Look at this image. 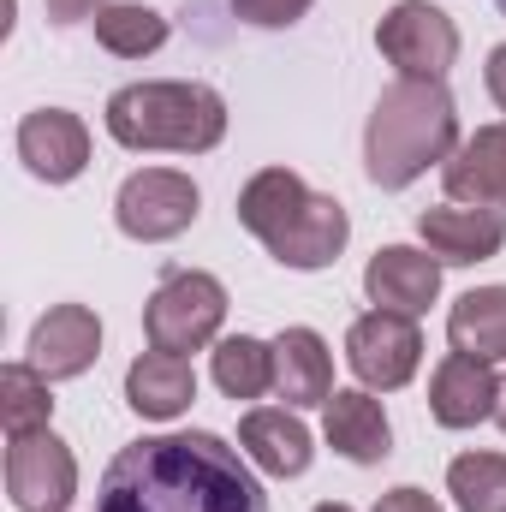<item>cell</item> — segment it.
Here are the masks:
<instances>
[{"instance_id": "obj_1", "label": "cell", "mask_w": 506, "mask_h": 512, "mask_svg": "<svg viewBox=\"0 0 506 512\" xmlns=\"http://www.w3.org/2000/svg\"><path fill=\"white\" fill-rule=\"evenodd\" d=\"M96 512H268L245 447L209 429L143 435L102 471Z\"/></svg>"}, {"instance_id": "obj_2", "label": "cell", "mask_w": 506, "mask_h": 512, "mask_svg": "<svg viewBox=\"0 0 506 512\" xmlns=\"http://www.w3.org/2000/svg\"><path fill=\"white\" fill-rule=\"evenodd\" d=\"M459 102L435 78H393L364 126V173L381 191L417 185L429 167H447L459 149Z\"/></svg>"}, {"instance_id": "obj_3", "label": "cell", "mask_w": 506, "mask_h": 512, "mask_svg": "<svg viewBox=\"0 0 506 512\" xmlns=\"http://www.w3.org/2000/svg\"><path fill=\"white\" fill-rule=\"evenodd\" d=\"M108 137L120 149H173V155H209L227 137V102L209 84H185V78H149V84H126L108 96L102 114Z\"/></svg>"}, {"instance_id": "obj_4", "label": "cell", "mask_w": 506, "mask_h": 512, "mask_svg": "<svg viewBox=\"0 0 506 512\" xmlns=\"http://www.w3.org/2000/svg\"><path fill=\"white\" fill-rule=\"evenodd\" d=\"M221 322H227V286L203 268H179L167 274L149 304H143V334L155 352H203L221 340Z\"/></svg>"}, {"instance_id": "obj_5", "label": "cell", "mask_w": 506, "mask_h": 512, "mask_svg": "<svg viewBox=\"0 0 506 512\" xmlns=\"http://www.w3.org/2000/svg\"><path fill=\"white\" fill-rule=\"evenodd\" d=\"M381 60L399 78H447L459 60V24L435 6V0H393L376 24Z\"/></svg>"}, {"instance_id": "obj_6", "label": "cell", "mask_w": 506, "mask_h": 512, "mask_svg": "<svg viewBox=\"0 0 506 512\" xmlns=\"http://www.w3.org/2000/svg\"><path fill=\"white\" fill-rule=\"evenodd\" d=\"M197 209H203V191L179 167H143V173H131L126 185H120V197H114V221L137 245L179 239L197 221Z\"/></svg>"}, {"instance_id": "obj_7", "label": "cell", "mask_w": 506, "mask_h": 512, "mask_svg": "<svg viewBox=\"0 0 506 512\" xmlns=\"http://www.w3.org/2000/svg\"><path fill=\"white\" fill-rule=\"evenodd\" d=\"M346 364L370 393H399L423 364V328L417 316H393V310H364L346 328Z\"/></svg>"}, {"instance_id": "obj_8", "label": "cell", "mask_w": 506, "mask_h": 512, "mask_svg": "<svg viewBox=\"0 0 506 512\" xmlns=\"http://www.w3.org/2000/svg\"><path fill=\"white\" fill-rule=\"evenodd\" d=\"M6 495L18 512H66L78 495V459L54 429L6 441Z\"/></svg>"}, {"instance_id": "obj_9", "label": "cell", "mask_w": 506, "mask_h": 512, "mask_svg": "<svg viewBox=\"0 0 506 512\" xmlns=\"http://www.w3.org/2000/svg\"><path fill=\"white\" fill-rule=\"evenodd\" d=\"M18 161L42 185H72L90 167V126L66 108H36L18 120Z\"/></svg>"}, {"instance_id": "obj_10", "label": "cell", "mask_w": 506, "mask_h": 512, "mask_svg": "<svg viewBox=\"0 0 506 512\" xmlns=\"http://www.w3.org/2000/svg\"><path fill=\"white\" fill-rule=\"evenodd\" d=\"M417 239L429 256H441V268H471L506 251V209H477V203H441L417 215Z\"/></svg>"}, {"instance_id": "obj_11", "label": "cell", "mask_w": 506, "mask_h": 512, "mask_svg": "<svg viewBox=\"0 0 506 512\" xmlns=\"http://www.w3.org/2000/svg\"><path fill=\"white\" fill-rule=\"evenodd\" d=\"M24 352H30L24 364H36L48 382H72V376H84L102 358V322H96L90 304H54L30 328V346Z\"/></svg>"}, {"instance_id": "obj_12", "label": "cell", "mask_w": 506, "mask_h": 512, "mask_svg": "<svg viewBox=\"0 0 506 512\" xmlns=\"http://www.w3.org/2000/svg\"><path fill=\"white\" fill-rule=\"evenodd\" d=\"M346 239H352V215H346V203H340V197L310 191V197H304V209H298V215H292L274 239H268V256H274L280 268L316 274V268L340 262Z\"/></svg>"}, {"instance_id": "obj_13", "label": "cell", "mask_w": 506, "mask_h": 512, "mask_svg": "<svg viewBox=\"0 0 506 512\" xmlns=\"http://www.w3.org/2000/svg\"><path fill=\"white\" fill-rule=\"evenodd\" d=\"M364 292L376 310L393 316H423L441 298V256L417 251V245H381L364 262Z\"/></svg>"}, {"instance_id": "obj_14", "label": "cell", "mask_w": 506, "mask_h": 512, "mask_svg": "<svg viewBox=\"0 0 506 512\" xmlns=\"http://www.w3.org/2000/svg\"><path fill=\"white\" fill-rule=\"evenodd\" d=\"M495 405H501V376H495V364L465 358V352H447V358L435 364V376H429V417H435L441 429H477V423L495 417Z\"/></svg>"}, {"instance_id": "obj_15", "label": "cell", "mask_w": 506, "mask_h": 512, "mask_svg": "<svg viewBox=\"0 0 506 512\" xmlns=\"http://www.w3.org/2000/svg\"><path fill=\"white\" fill-rule=\"evenodd\" d=\"M239 447H245V459H251L262 477H280V483L286 477H304L310 459H316V441H310V429L298 423L292 405H256V411H245Z\"/></svg>"}, {"instance_id": "obj_16", "label": "cell", "mask_w": 506, "mask_h": 512, "mask_svg": "<svg viewBox=\"0 0 506 512\" xmlns=\"http://www.w3.org/2000/svg\"><path fill=\"white\" fill-rule=\"evenodd\" d=\"M322 435L340 459L352 465H381L393 453V429H387V411L370 387H334V399L322 405Z\"/></svg>"}, {"instance_id": "obj_17", "label": "cell", "mask_w": 506, "mask_h": 512, "mask_svg": "<svg viewBox=\"0 0 506 512\" xmlns=\"http://www.w3.org/2000/svg\"><path fill=\"white\" fill-rule=\"evenodd\" d=\"M274 393L292 411L334 399V352L316 328H280L274 334Z\"/></svg>"}, {"instance_id": "obj_18", "label": "cell", "mask_w": 506, "mask_h": 512, "mask_svg": "<svg viewBox=\"0 0 506 512\" xmlns=\"http://www.w3.org/2000/svg\"><path fill=\"white\" fill-rule=\"evenodd\" d=\"M447 203H477V209H506V120L483 126L453 149V161L441 167Z\"/></svg>"}, {"instance_id": "obj_19", "label": "cell", "mask_w": 506, "mask_h": 512, "mask_svg": "<svg viewBox=\"0 0 506 512\" xmlns=\"http://www.w3.org/2000/svg\"><path fill=\"white\" fill-rule=\"evenodd\" d=\"M191 399H197V370L179 352H155L149 346L126 370V405L137 417H149V423H173L179 411H191Z\"/></svg>"}, {"instance_id": "obj_20", "label": "cell", "mask_w": 506, "mask_h": 512, "mask_svg": "<svg viewBox=\"0 0 506 512\" xmlns=\"http://www.w3.org/2000/svg\"><path fill=\"white\" fill-rule=\"evenodd\" d=\"M447 340L465 358L501 364L506 358V286H471L453 304V316H447Z\"/></svg>"}, {"instance_id": "obj_21", "label": "cell", "mask_w": 506, "mask_h": 512, "mask_svg": "<svg viewBox=\"0 0 506 512\" xmlns=\"http://www.w3.org/2000/svg\"><path fill=\"white\" fill-rule=\"evenodd\" d=\"M304 197H310V185H304L292 167H262V173L245 179V191H239V227L268 245V239L304 209Z\"/></svg>"}, {"instance_id": "obj_22", "label": "cell", "mask_w": 506, "mask_h": 512, "mask_svg": "<svg viewBox=\"0 0 506 512\" xmlns=\"http://www.w3.org/2000/svg\"><path fill=\"white\" fill-rule=\"evenodd\" d=\"M215 387L227 399H262V393H274V340H256V334L215 340Z\"/></svg>"}, {"instance_id": "obj_23", "label": "cell", "mask_w": 506, "mask_h": 512, "mask_svg": "<svg viewBox=\"0 0 506 512\" xmlns=\"http://www.w3.org/2000/svg\"><path fill=\"white\" fill-rule=\"evenodd\" d=\"M90 24H96V42L108 54H120V60H143V54H155L167 42V18L155 6H143V0H108Z\"/></svg>"}, {"instance_id": "obj_24", "label": "cell", "mask_w": 506, "mask_h": 512, "mask_svg": "<svg viewBox=\"0 0 506 512\" xmlns=\"http://www.w3.org/2000/svg\"><path fill=\"white\" fill-rule=\"evenodd\" d=\"M48 376L36 364H6L0 370V423H6V441L12 435H30V429H48L54 417V393Z\"/></svg>"}, {"instance_id": "obj_25", "label": "cell", "mask_w": 506, "mask_h": 512, "mask_svg": "<svg viewBox=\"0 0 506 512\" xmlns=\"http://www.w3.org/2000/svg\"><path fill=\"white\" fill-rule=\"evenodd\" d=\"M447 495L459 512H506V453H459L447 465Z\"/></svg>"}, {"instance_id": "obj_26", "label": "cell", "mask_w": 506, "mask_h": 512, "mask_svg": "<svg viewBox=\"0 0 506 512\" xmlns=\"http://www.w3.org/2000/svg\"><path fill=\"white\" fill-rule=\"evenodd\" d=\"M316 0H233V12L256 24V30H286V24H298L304 12H310Z\"/></svg>"}, {"instance_id": "obj_27", "label": "cell", "mask_w": 506, "mask_h": 512, "mask_svg": "<svg viewBox=\"0 0 506 512\" xmlns=\"http://www.w3.org/2000/svg\"><path fill=\"white\" fill-rule=\"evenodd\" d=\"M376 512H441V501L405 483V489H387V495H381V501H376Z\"/></svg>"}, {"instance_id": "obj_28", "label": "cell", "mask_w": 506, "mask_h": 512, "mask_svg": "<svg viewBox=\"0 0 506 512\" xmlns=\"http://www.w3.org/2000/svg\"><path fill=\"white\" fill-rule=\"evenodd\" d=\"M42 6H48V18H54V24H78V18H96L108 0H42Z\"/></svg>"}, {"instance_id": "obj_29", "label": "cell", "mask_w": 506, "mask_h": 512, "mask_svg": "<svg viewBox=\"0 0 506 512\" xmlns=\"http://www.w3.org/2000/svg\"><path fill=\"white\" fill-rule=\"evenodd\" d=\"M483 84H489V96H495V108L506 114V42L489 54V66H483Z\"/></svg>"}, {"instance_id": "obj_30", "label": "cell", "mask_w": 506, "mask_h": 512, "mask_svg": "<svg viewBox=\"0 0 506 512\" xmlns=\"http://www.w3.org/2000/svg\"><path fill=\"white\" fill-rule=\"evenodd\" d=\"M495 423H501V435H506V382H501V405H495Z\"/></svg>"}, {"instance_id": "obj_31", "label": "cell", "mask_w": 506, "mask_h": 512, "mask_svg": "<svg viewBox=\"0 0 506 512\" xmlns=\"http://www.w3.org/2000/svg\"><path fill=\"white\" fill-rule=\"evenodd\" d=\"M316 512H352V507H346V501H322Z\"/></svg>"}]
</instances>
